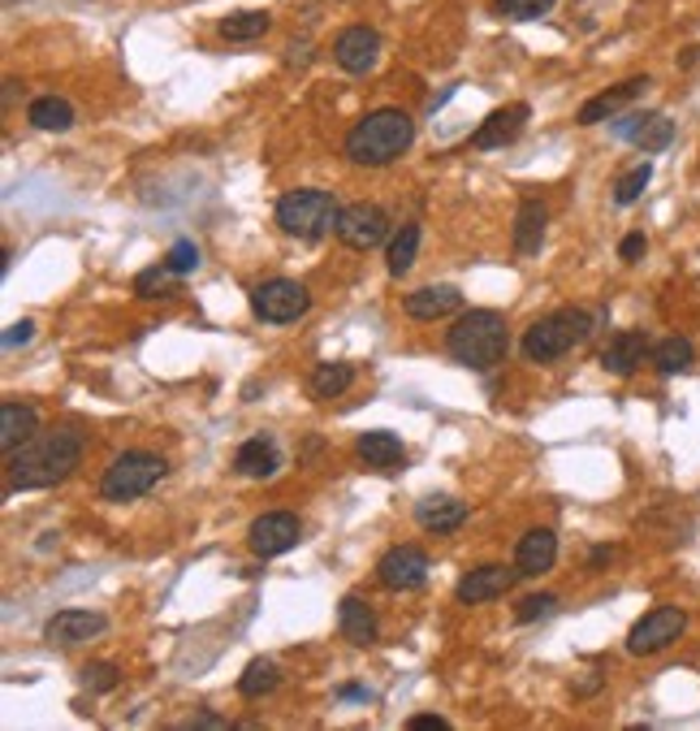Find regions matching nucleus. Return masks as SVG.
<instances>
[{"instance_id":"1","label":"nucleus","mask_w":700,"mask_h":731,"mask_svg":"<svg viewBox=\"0 0 700 731\" xmlns=\"http://www.w3.org/2000/svg\"><path fill=\"white\" fill-rule=\"evenodd\" d=\"M82 463V434L74 425H53L39 429L31 441H22L18 450L4 454V472L9 485L31 494V490H53L66 476H74V468Z\"/></svg>"},{"instance_id":"2","label":"nucleus","mask_w":700,"mask_h":731,"mask_svg":"<svg viewBox=\"0 0 700 731\" xmlns=\"http://www.w3.org/2000/svg\"><path fill=\"white\" fill-rule=\"evenodd\" d=\"M411 144H416V122L407 109H372L368 117L350 126L342 151L350 165L381 169V165H394Z\"/></svg>"},{"instance_id":"3","label":"nucleus","mask_w":700,"mask_h":731,"mask_svg":"<svg viewBox=\"0 0 700 731\" xmlns=\"http://www.w3.org/2000/svg\"><path fill=\"white\" fill-rule=\"evenodd\" d=\"M445 351L463 368L489 372V368L501 364L506 351H510V325H506V316L493 312V307H472V312H463V316L450 325Z\"/></svg>"},{"instance_id":"4","label":"nucleus","mask_w":700,"mask_h":731,"mask_svg":"<svg viewBox=\"0 0 700 731\" xmlns=\"http://www.w3.org/2000/svg\"><path fill=\"white\" fill-rule=\"evenodd\" d=\"M338 200L320 187H298V191H285L278 200V225L285 238H298V243H320L325 234H338Z\"/></svg>"},{"instance_id":"5","label":"nucleus","mask_w":700,"mask_h":731,"mask_svg":"<svg viewBox=\"0 0 700 731\" xmlns=\"http://www.w3.org/2000/svg\"><path fill=\"white\" fill-rule=\"evenodd\" d=\"M588 334H592V316L584 307H558V312H550V316H541V320L528 325L523 356L532 364H554L575 342H584Z\"/></svg>"},{"instance_id":"6","label":"nucleus","mask_w":700,"mask_h":731,"mask_svg":"<svg viewBox=\"0 0 700 731\" xmlns=\"http://www.w3.org/2000/svg\"><path fill=\"white\" fill-rule=\"evenodd\" d=\"M165 472H169V463L156 450H122L104 468L100 494H104V503H135V498L151 494L165 481Z\"/></svg>"},{"instance_id":"7","label":"nucleus","mask_w":700,"mask_h":731,"mask_svg":"<svg viewBox=\"0 0 700 731\" xmlns=\"http://www.w3.org/2000/svg\"><path fill=\"white\" fill-rule=\"evenodd\" d=\"M307 307H312V294L294 278H269V282H260L251 291V312L264 325H290V320L307 316Z\"/></svg>"},{"instance_id":"8","label":"nucleus","mask_w":700,"mask_h":731,"mask_svg":"<svg viewBox=\"0 0 700 731\" xmlns=\"http://www.w3.org/2000/svg\"><path fill=\"white\" fill-rule=\"evenodd\" d=\"M688 628V615L679 606H653L644 619H635V628L628 632V654L635 659H648V654H662L670 650Z\"/></svg>"},{"instance_id":"9","label":"nucleus","mask_w":700,"mask_h":731,"mask_svg":"<svg viewBox=\"0 0 700 731\" xmlns=\"http://www.w3.org/2000/svg\"><path fill=\"white\" fill-rule=\"evenodd\" d=\"M428 572H432V563H428L420 546H394L376 563V581L389 593H416V588L428 585Z\"/></svg>"},{"instance_id":"10","label":"nucleus","mask_w":700,"mask_h":731,"mask_svg":"<svg viewBox=\"0 0 700 731\" xmlns=\"http://www.w3.org/2000/svg\"><path fill=\"white\" fill-rule=\"evenodd\" d=\"M338 238L347 243L350 251H372V247H381L389 238V213L381 204H368V200L347 204L342 217H338Z\"/></svg>"},{"instance_id":"11","label":"nucleus","mask_w":700,"mask_h":731,"mask_svg":"<svg viewBox=\"0 0 700 731\" xmlns=\"http://www.w3.org/2000/svg\"><path fill=\"white\" fill-rule=\"evenodd\" d=\"M298 537H303V524H298L294 511H264V515H256L251 528H247V546H251V554H260V559H278L285 550H294Z\"/></svg>"},{"instance_id":"12","label":"nucleus","mask_w":700,"mask_h":731,"mask_svg":"<svg viewBox=\"0 0 700 731\" xmlns=\"http://www.w3.org/2000/svg\"><path fill=\"white\" fill-rule=\"evenodd\" d=\"M614 135L628 139L631 147H640L644 156H657L675 144V122L666 113H628L614 122Z\"/></svg>"},{"instance_id":"13","label":"nucleus","mask_w":700,"mask_h":731,"mask_svg":"<svg viewBox=\"0 0 700 731\" xmlns=\"http://www.w3.org/2000/svg\"><path fill=\"white\" fill-rule=\"evenodd\" d=\"M528 117H532V109L523 104V100H515V104H506V109H493L489 117L472 131V147H481V151H493V147H506L515 144L519 135H523V126H528Z\"/></svg>"},{"instance_id":"14","label":"nucleus","mask_w":700,"mask_h":731,"mask_svg":"<svg viewBox=\"0 0 700 731\" xmlns=\"http://www.w3.org/2000/svg\"><path fill=\"white\" fill-rule=\"evenodd\" d=\"M109 628V619L104 615H95V610H57L48 623H44V641L48 645H61V650H74V645H82V641H91V637H100Z\"/></svg>"},{"instance_id":"15","label":"nucleus","mask_w":700,"mask_h":731,"mask_svg":"<svg viewBox=\"0 0 700 731\" xmlns=\"http://www.w3.org/2000/svg\"><path fill=\"white\" fill-rule=\"evenodd\" d=\"M515 581H519V567H497V563H485V567H472V572H463V576H459L454 597H459L463 606H481V601L501 597V593L515 585Z\"/></svg>"},{"instance_id":"16","label":"nucleus","mask_w":700,"mask_h":731,"mask_svg":"<svg viewBox=\"0 0 700 731\" xmlns=\"http://www.w3.org/2000/svg\"><path fill=\"white\" fill-rule=\"evenodd\" d=\"M381 57V35L372 26H347L334 40V61L347 74H368Z\"/></svg>"},{"instance_id":"17","label":"nucleus","mask_w":700,"mask_h":731,"mask_svg":"<svg viewBox=\"0 0 700 731\" xmlns=\"http://www.w3.org/2000/svg\"><path fill=\"white\" fill-rule=\"evenodd\" d=\"M653 82L644 78V74H635L628 82H619V87H610V91H601V95H592L588 104H579V113H575V122L579 126H597V122H610L619 109H628L635 95H644Z\"/></svg>"},{"instance_id":"18","label":"nucleus","mask_w":700,"mask_h":731,"mask_svg":"<svg viewBox=\"0 0 700 731\" xmlns=\"http://www.w3.org/2000/svg\"><path fill=\"white\" fill-rule=\"evenodd\" d=\"M558 563V537L550 532V528H532V532H523L519 537V550H515V567H519V576H545L550 567Z\"/></svg>"},{"instance_id":"19","label":"nucleus","mask_w":700,"mask_h":731,"mask_svg":"<svg viewBox=\"0 0 700 731\" xmlns=\"http://www.w3.org/2000/svg\"><path fill=\"white\" fill-rule=\"evenodd\" d=\"M648 356H653L648 338H644L640 329H623V334H614V338H610V347L601 351V368H606V372H614V376H631V372L644 364Z\"/></svg>"},{"instance_id":"20","label":"nucleus","mask_w":700,"mask_h":731,"mask_svg":"<svg viewBox=\"0 0 700 731\" xmlns=\"http://www.w3.org/2000/svg\"><path fill=\"white\" fill-rule=\"evenodd\" d=\"M278 468H281L278 441L269 438V434L247 438L238 450H234V472H238V476H247V481H264V476H273Z\"/></svg>"},{"instance_id":"21","label":"nucleus","mask_w":700,"mask_h":731,"mask_svg":"<svg viewBox=\"0 0 700 731\" xmlns=\"http://www.w3.org/2000/svg\"><path fill=\"white\" fill-rule=\"evenodd\" d=\"M354 450H359V459H363L368 468H376V472H398V468L407 463V446H403V438H394V434H385V429H368V434H359Z\"/></svg>"},{"instance_id":"22","label":"nucleus","mask_w":700,"mask_h":731,"mask_svg":"<svg viewBox=\"0 0 700 731\" xmlns=\"http://www.w3.org/2000/svg\"><path fill=\"white\" fill-rule=\"evenodd\" d=\"M545 221L550 209L537 200V195H523L519 200V213H515V251L519 256H537L541 243H545Z\"/></svg>"},{"instance_id":"23","label":"nucleus","mask_w":700,"mask_h":731,"mask_svg":"<svg viewBox=\"0 0 700 731\" xmlns=\"http://www.w3.org/2000/svg\"><path fill=\"white\" fill-rule=\"evenodd\" d=\"M416 524H420L424 532L445 537V532H454V528H463V524H467V503L445 498V494H432V498L416 503Z\"/></svg>"},{"instance_id":"24","label":"nucleus","mask_w":700,"mask_h":731,"mask_svg":"<svg viewBox=\"0 0 700 731\" xmlns=\"http://www.w3.org/2000/svg\"><path fill=\"white\" fill-rule=\"evenodd\" d=\"M459 307H463V294L454 286H420V291H411L403 299V312L411 320H441V316H450Z\"/></svg>"},{"instance_id":"25","label":"nucleus","mask_w":700,"mask_h":731,"mask_svg":"<svg viewBox=\"0 0 700 731\" xmlns=\"http://www.w3.org/2000/svg\"><path fill=\"white\" fill-rule=\"evenodd\" d=\"M338 628H342V637H347L350 645H359V650L376 645V615H372V606H368L359 593H347V597H342V606H338Z\"/></svg>"},{"instance_id":"26","label":"nucleus","mask_w":700,"mask_h":731,"mask_svg":"<svg viewBox=\"0 0 700 731\" xmlns=\"http://www.w3.org/2000/svg\"><path fill=\"white\" fill-rule=\"evenodd\" d=\"M39 434V412L31 403H0V450H18L22 441H31Z\"/></svg>"},{"instance_id":"27","label":"nucleus","mask_w":700,"mask_h":731,"mask_svg":"<svg viewBox=\"0 0 700 731\" xmlns=\"http://www.w3.org/2000/svg\"><path fill=\"white\" fill-rule=\"evenodd\" d=\"M269 26H273V18L264 9H242V13H229L216 22L221 40H229V44H251V40L269 35Z\"/></svg>"},{"instance_id":"28","label":"nucleus","mask_w":700,"mask_h":731,"mask_svg":"<svg viewBox=\"0 0 700 731\" xmlns=\"http://www.w3.org/2000/svg\"><path fill=\"white\" fill-rule=\"evenodd\" d=\"M26 122H31L35 131L66 135V131L74 126L70 100H61V95H39V100H31V109H26Z\"/></svg>"},{"instance_id":"29","label":"nucleus","mask_w":700,"mask_h":731,"mask_svg":"<svg viewBox=\"0 0 700 731\" xmlns=\"http://www.w3.org/2000/svg\"><path fill=\"white\" fill-rule=\"evenodd\" d=\"M354 385V364L347 360H325L312 368V398H338Z\"/></svg>"},{"instance_id":"30","label":"nucleus","mask_w":700,"mask_h":731,"mask_svg":"<svg viewBox=\"0 0 700 731\" xmlns=\"http://www.w3.org/2000/svg\"><path fill=\"white\" fill-rule=\"evenodd\" d=\"M416 256H420V225H416V221H407V225L394 234L389 251H385V269H389V278H403V273H411Z\"/></svg>"},{"instance_id":"31","label":"nucleus","mask_w":700,"mask_h":731,"mask_svg":"<svg viewBox=\"0 0 700 731\" xmlns=\"http://www.w3.org/2000/svg\"><path fill=\"white\" fill-rule=\"evenodd\" d=\"M278 684H281V671L273 659H251L247 662V671L238 675V693H242L247 701H260V697L278 693Z\"/></svg>"},{"instance_id":"32","label":"nucleus","mask_w":700,"mask_h":731,"mask_svg":"<svg viewBox=\"0 0 700 731\" xmlns=\"http://www.w3.org/2000/svg\"><path fill=\"white\" fill-rule=\"evenodd\" d=\"M653 364H657L662 376H679V372H688V368L697 364V347L688 338H662L653 347Z\"/></svg>"},{"instance_id":"33","label":"nucleus","mask_w":700,"mask_h":731,"mask_svg":"<svg viewBox=\"0 0 700 731\" xmlns=\"http://www.w3.org/2000/svg\"><path fill=\"white\" fill-rule=\"evenodd\" d=\"M135 294L139 299H169V294H178V273L160 260V265L143 269L139 278H135Z\"/></svg>"},{"instance_id":"34","label":"nucleus","mask_w":700,"mask_h":731,"mask_svg":"<svg viewBox=\"0 0 700 731\" xmlns=\"http://www.w3.org/2000/svg\"><path fill=\"white\" fill-rule=\"evenodd\" d=\"M648 182H653V165H648V160H640L635 169H628V173L614 182V204H619V209H631V204L644 195V187H648Z\"/></svg>"},{"instance_id":"35","label":"nucleus","mask_w":700,"mask_h":731,"mask_svg":"<svg viewBox=\"0 0 700 731\" xmlns=\"http://www.w3.org/2000/svg\"><path fill=\"white\" fill-rule=\"evenodd\" d=\"M165 265H169V269H173L178 278H187V273H195V269H200V247H195L191 238H178V243L169 247Z\"/></svg>"},{"instance_id":"36","label":"nucleus","mask_w":700,"mask_h":731,"mask_svg":"<svg viewBox=\"0 0 700 731\" xmlns=\"http://www.w3.org/2000/svg\"><path fill=\"white\" fill-rule=\"evenodd\" d=\"M82 684H87L91 693H113V688L122 684V671H117L113 662H91V666H82Z\"/></svg>"},{"instance_id":"37","label":"nucleus","mask_w":700,"mask_h":731,"mask_svg":"<svg viewBox=\"0 0 700 731\" xmlns=\"http://www.w3.org/2000/svg\"><path fill=\"white\" fill-rule=\"evenodd\" d=\"M497 9H501L506 18H515V22H532V18L550 13L554 0H497Z\"/></svg>"},{"instance_id":"38","label":"nucleus","mask_w":700,"mask_h":731,"mask_svg":"<svg viewBox=\"0 0 700 731\" xmlns=\"http://www.w3.org/2000/svg\"><path fill=\"white\" fill-rule=\"evenodd\" d=\"M554 606H558V597H554V593L523 597V601H519V610H515V619H519V623H532V619H545V615H554Z\"/></svg>"},{"instance_id":"39","label":"nucleus","mask_w":700,"mask_h":731,"mask_svg":"<svg viewBox=\"0 0 700 731\" xmlns=\"http://www.w3.org/2000/svg\"><path fill=\"white\" fill-rule=\"evenodd\" d=\"M31 338H35V320H18V325H9V329H4V351L26 347Z\"/></svg>"},{"instance_id":"40","label":"nucleus","mask_w":700,"mask_h":731,"mask_svg":"<svg viewBox=\"0 0 700 731\" xmlns=\"http://www.w3.org/2000/svg\"><path fill=\"white\" fill-rule=\"evenodd\" d=\"M644 247H648V243H644V234H628V238L619 243V256H623L628 265H635V260L644 256Z\"/></svg>"},{"instance_id":"41","label":"nucleus","mask_w":700,"mask_h":731,"mask_svg":"<svg viewBox=\"0 0 700 731\" xmlns=\"http://www.w3.org/2000/svg\"><path fill=\"white\" fill-rule=\"evenodd\" d=\"M407 728H411V731H450V723H445L441 715H416Z\"/></svg>"},{"instance_id":"42","label":"nucleus","mask_w":700,"mask_h":731,"mask_svg":"<svg viewBox=\"0 0 700 731\" xmlns=\"http://www.w3.org/2000/svg\"><path fill=\"white\" fill-rule=\"evenodd\" d=\"M182 728L187 731H221L225 728V719H216V715H195V719H187Z\"/></svg>"},{"instance_id":"43","label":"nucleus","mask_w":700,"mask_h":731,"mask_svg":"<svg viewBox=\"0 0 700 731\" xmlns=\"http://www.w3.org/2000/svg\"><path fill=\"white\" fill-rule=\"evenodd\" d=\"M342 701H368V688H359V684H347L342 693H338Z\"/></svg>"},{"instance_id":"44","label":"nucleus","mask_w":700,"mask_h":731,"mask_svg":"<svg viewBox=\"0 0 700 731\" xmlns=\"http://www.w3.org/2000/svg\"><path fill=\"white\" fill-rule=\"evenodd\" d=\"M610 559V546H601V550H592V567H601Z\"/></svg>"},{"instance_id":"45","label":"nucleus","mask_w":700,"mask_h":731,"mask_svg":"<svg viewBox=\"0 0 700 731\" xmlns=\"http://www.w3.org/2000/svg\"><path fill=\"white\" fill-rule=\"evenodd\" d=\"M697 53H700V48H688V53L679 57V66H684V70H688V66H697Z\"/></svg>"}]
</instances>
